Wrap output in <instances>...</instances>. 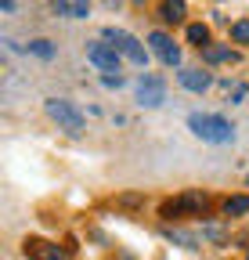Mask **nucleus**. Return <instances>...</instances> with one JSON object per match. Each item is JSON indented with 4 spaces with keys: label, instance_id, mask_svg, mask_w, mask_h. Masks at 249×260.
<instances>
[{
    "label": "nucleus",
    "instance_id": "obj_18",
    "mask_svg": "<svg viewBox=\"0 0 249 260\" xmlns=\"http://www.w3.org/2000/svg\"><path fill=\"white\" fill-rule=\"evenodd\" d=\"M231 37H235V44H249V22L245 18L231 25Z\"/></svg>",
    "mask_w": 249,
    "mask_h": 260
},
{
    "label": "nucleus",
    "instance_id": "obj_3",
    "mask_svg": "<svg viewBox=\"0 0 249 260\" xmlns=\"http://www.w3.org/2000/svg\"><path fill=\"white\" fill-rule=\"evenodd\" d=\"M105 44H112L123 58H130L134 65H145V61H148V51L141 47V40H134L130 32H123V29H116V25L105 29Z\"/></svg>",
    "mask_w": 249,
    "mask_h": 260
},
{
    "label": "nucleus",
    "instance_id": "obj_13",
    "mask_svg": "<svg viewBox=\"0 0 249 260\" xmlns=\"http://www.w3.org/2000/svg\"><path fill=\"white\" fill-rule=\"evenodd\" d=\"M224 213H228V217H242V213H249V195H231V199L224 203Z\"/></svg>",
    "mask_w": 249,
    "mask_h": 260
},
{
    "label": "nucleus",
    "instance_id": "obj_19",
    "mask_svg": "<svg viewBox=\"0 0 249 260\" xmlns=\"http://www.w3.org/2000/svg\"><path fill=\"white\" fill-rule=\"evenodd\" d=\"M123 83V76H112V73H105V87H119Z\"/></svg>",
    "mask_w": 249,
    "mask_h": 260
},
{
    "label": "nucleus",
    "instance_id": "obj_10",
    "mask_svg": "<svg viewBox=\"0 0 249 260\" xmlns=\"http://www.w3.org/2000/svg\"><path fill=\"white\" fill-rule=\"evenodd\" d=\"M177 80H181L184 90H195V94H202L209 87V73H202V69H181Z\"/></svg>",
    "mask_w": 249,
    "mask_h": 260
},
{
    "label": "nucleus",
    "instance_id": "obj_11",
    "mask_svg": "<svg viewBox=\"0 0 249 260\" xmlns=\"http://www.w3.org/2000/svg\"><path fill=\"white\" fill-rule=\"evenodd\" d=\"M184 0H166V4L159 8V15H163V22H170V25H177V22H184Z\"/></svg>",
    "mask_w": 249,
    "mask_h": 260
},
{
    "label": "nucleus",
    "instance_id": "obj_1",
    "mask_svg": "<svg viewBox=\"0 0 249 260\" xmlns=\"http://www.w3.org/2000/svg\"><path fill=\"white\" fill-rule=\"evenodd\" d=\"M188 126H192L195 138H202V141H209V145H228V141H235V126H231L224 116H202V112H195V116H188Z\"/></svg>",
    "mask_w": 249,
    "mask_h": 260
},
{
    "label": "nucleus",
    "instance_id": "obj_9",
    "mask_svg": "<svg viewBox=\"0 0 249 260\" xmlns=\"http://www.w3.org/2000/svg\"><path fill=\"white\" fill-rule=\"evenodd\" d=\"M25 256L29 260H61V249L51 246V242H44V239H29L25 242Z\"/></svg>",
    "mask_w": 249,
    "mask_h": 260
},
{
    "label": "nucleus",
    "instance_id": "obj_5",
    "mask_svg": "<svg viewBox=\"0 0 249 260\" xmlns=\"http://www.w3.org/2000/svg\"><path fill=\"white\" fill-rule=\"evenodd\" d=\"M137 102L148 105V109H159L166 102V83L159 76H141L137 80Z\"/></svg>",
    "mask_w": 249,
    "mask_h": 260
},
{
    "label": "nucleus",
    "instance_id": "obj_17",
    "mask_svg": "<svg viewBox=\"0 0 249 260\" xmlns=\"http://www.w3.org/2000/svg\"><path fill=\"white\" fill-rule=\"evenodd\" d=\"M29 51H33L37 58H54V47H51V40H33V44H29Z\"/></svg>",
    "mask_w": 249,
    "mask_h": 260
},
{
    "label": "nucleus",
    "instance_id": "obj_15",
    "mask_svg": "<svg viewBox=\"0 0 249 260\" xmlns=\"http://www.w3.org/2000/svg\"><path fill=\"white\" fill-rule=\"evenodd\" d=\"M202 239H209V242H217V246H224V242H228L224 228H217V224H206V228H202Z\"/></svg>",
    "mask_w": 249,
    "mask_h": 260
},
{
    "label": "nucleus",
    "instance_id": "obj_16",
    "mask_svg": "<svg viewBox=\"0 0 249 260\" xmlns=\"http://www.w3.org/2000/svg\"><path fill=\"white\" fill-rule=\"evenodd\" d=\"M166 235H170L173 242H181V246H188V249H195V246H199V239H195V235H188V232H177V228H170Z\"/></svg>",
    "mask_w": 249,
    "mask_h": 260
},
{
    "label": "nucleus",
    "instance_id": "obj_12",
    "mask_svg": "<svg viewBox=\"0 0 249 260\" xmlns=\"http://www.w3.org/2000/svg\"><path fill=\"white\" fill-rule=\"evenodd\" d=\"M202 61H209V65H217V61H235V54H231V47L209 44V47H202Z\"/></svg>",
    "mask_w": 249,
    "mask_h": 260
},
{
    "label": "nucleus",
    "instance_id": "obj_7",
    "mask_svg": "<svg viewBox=\"0 0 249 260\" xmlns=\"http://www.w3.org/2000/svg\"><path fill=\"white\" fill-rule=\"evenodd\" d=\"M148 47L159 54L163 65H170V69H173V65H181V47L166 37V32H152V37H148Z\"/></svg>",
    "mask_w": 249,
    "mask_h": 260
},
{
    "label": "nucleus",
    "instance_id": "obj_2",
    "mask_svg": "<svg viewBox=\"0 0 249 260\" xmlns=\"http://www.w3.org/2000/svg\"><path fill=\"white\" fill-rule=\"evenodd\" d=\"M47 116H51L61 130H69L73 138H80V134H83V126H87L83 112H80L73 102H61V98H47Z\"/></svg>",
    "mask_w": 249,
    "mask_h": 260
},
{
    "label": "nucleus",
    "instance_id": "obj_8",
    "mask_svg": "<svg viewBox=\"0 0 249 260\" xmlns=\"http://www.w3.org/2000/svg\"><path fill=\"white\" fill-rule=\"evenodd\" d=\"M51 8L61 18H87L90 15V0H51Z\"/></svg>",
    "mask_w": 249,
    "mask_h": 260
},
{
    "label": "nucleus",
    "instance_id": "obj_14",
    "mask_svg": "<svg viewBox=\"0 0 249 260\" xmlns=\"http://www.w3.org/2000/svg\"><path fill=\"white\" fill-rule=\"evenodd\" d=\"M188 40L199 47H209V29L206 25H188Z\"/></svg>",
    "mask_w": 249,
    "mask_h": 260
},
{
    "label": "nucleus",
    "instance_id": "obj_4",
    "mask_svg": "<svg viewBox=\"0 0 249 260\" xmlns=\"http://www.w3.org/2000/svg\"><path fill=\"white\" fill-rule=\"evenodd\" d=\"M206 195L202 191H184L181 199H170V203H163V217L166 220H173V217H184V213H202L206 210Z\"/></svg>",
    "mask_w": 249,
    "mask_h": 260
},
{
    "label": "nucleus",
    "instance_id": "obj_6",
    "mask_svg": "<svg viewBox=\"0 0 249 260\" xmlns=\"http://www.w3.org/2000/svg\"><path fill=\"white\" fill-rule=\"evenodd\" d=\"M87 58L94 61L101 73H116V76H119V51H116L112 44H90V47H87Z\"/></svg>",
    "mask_w": 249,
    "mask_h": 260
}]
</instances>
